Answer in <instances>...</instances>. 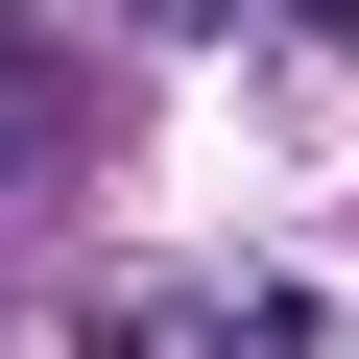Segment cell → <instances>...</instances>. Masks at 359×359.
Listing matches in <instances>:
<instances>
[{"label":"cell","instance_id":"6da1fadb","mask_svg":"<svg viewBox=\"0 0 359 359\" xmlns=\"http://www.w3.org/2000/svg\"><path fill=\"white\" fill-rule=\"evenodd\" d=\"M25 168H48V48L0 25V192H25Z\"/></svg>","mask_w":359,"mask_h":359}]
</instances>
